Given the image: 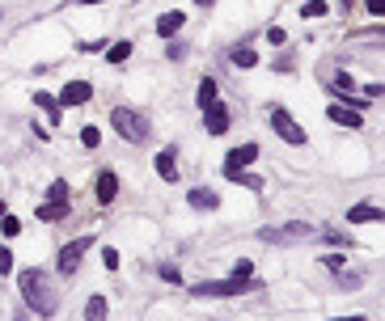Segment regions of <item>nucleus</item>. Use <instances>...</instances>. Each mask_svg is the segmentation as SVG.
Wrapping results in <instances>:
<instances>
[{
	"mask_svg": "<svg viewBox=\"0 0 385 321\" xmlns=\"http://www.w3.org/2000/svg\"><path fill=\"white\" fill-rule=\"evenodd\" d=\"M17 292H21V300H26L38 317H51L60 309V292H55L51 275L38 270V266H30V270H21V275H17Z\"/></svg>",
	"mask_w": 385,
	"mask_h": 321,
	"instance_id": "f257e3e1",
	"label": "nucleus"
},
{
	"mask_svg": "<svg viewBox=\"0 0 385 321\" xmlns=\"http://www.w3.org/2000/svg\"><path fill=\"white\" fill-rule=\"evenodd\" d=\"M262 283L254 275H233V279H203L190 287V296H199V300H225V296H242V292H258Z\"/></svg>",
	"mask_w": 385,
	"mask_h": 321,
	"instance_id": "f03ea898",
	"label": "nucleus"
},
{
	"mask_svg": "<svg viewBox=\"0 0 385 321\" xmlns=\"http://www.w3.org/2000/svg\"><path fill=\"white\" fill-rule=\"evenodd\" d=\"M110 127L123 136L127 144H144L153 136V127H149V118H144L140 110H132V106H114L110 110Z\"/></svg>",
	"mask_w": 385,
	"mask_h": 321,
	"instance_id": "7ed1b4c3",
	"label": "nucleus"
},
{
	"mask_svg": "<svg viewBox=\"0 0 385 321\" xmlns=\"http://www.w3.org/2000/svg\"><path fill=\"white\" fill-rule=\"evenodd\" d=\"M314 237H318V224H305V220L258 229V241H267V245H301V241H314Z\"/></svg>",
	"mask_w": 385,
	"mask_h": 321,
	"instance_id": "20e7f679",
	"label": "nucleus"
},
{
	"mask_svg": "<svg viewBox=\"0 0 385 321\" xmlns=\"http://www.w3.org/2000/svg\"><path fill=\"white\" fill-rule=\"evenodd\" d=\"M267 118H271V127H275V136H280L284 144H293V148H301V144H305V127H301V123H297L293 114H288L284 106H271V110H267Z\"/></svg>",
	"mask_w": 385,
	"mask_h": 321,
	"instance_id": "39448f33",
	"label": "nucleus"
},
{
	"mask_svg": "<svg viewBox=\"0 0 385 321\" xmlns=\"http://www.w3.org/2000/svg\"><path fill=\"white\" fill-rule=\"evenodd\" d=\"M93 250V237L85 233V237H77V241H68L64 250H60V258H55V270L60 275H77V266H81V258Z\"/></svg>",
	"mask_w": 385,
	"mask_h": 321,
	"instance_id": "423d86ee",
	"label": "nucleus"
},
{
	"mask_svg": "<svg viewBox=\"0 0 385 321\" xmlns=\"http://www.w3.org/2000/svg\"><path fill=\"white\" fill-rule=\"evenodd\" d=\"M254 161H258V144H242V148H233V153L225 157V178L233 182L237 169H250Z\"/></svg>",
	"mask_w": 385,
	"mask_h": 321,
	"instance_id": "0eeeda50",
	"label": "nucleus"
},
{
	"mask_svg": "<svg viewBox=\"0 0 385 321\" xmlns=\"http://www.w3.org/2000/svg\"><path fill=\"white\" fill-rule=\"evenodd\" d=\"M203 123H208V131H212V136H225V131H229L233 114H229V106L221 102V97H216L212 106H203Z\"/></svg>",
	"mask_w": 385,
	"mask_h": 321,
	"instance_id": "6e6552de",
	"label": "nucleus"
},
{
	"mask_svg": "<svg viewBox=\"0 0 385 321\" xmlns=\"http://www.w3.org/2000/svg\"><path fill=\"white\" fill-rule=\"evenodd\" d=\"M89 97H93V85H89V81H68V85L60 89L55 102H60V106H85Z\"/></svg>",
	"mask_w": 385,
	"mask_h": 321,
	"instance_id": "1a4fd4ad",
	"label": "nucleus"
},
{
	"mask_svg": "<svg viewBox=\"0 0 385 321\" xmlns=\"http://www.w3.org/2000/svg\"><path fill=\"white\" fill-rule=\"evenodd\" d=\"M93 199H98L102 207L119 199V174H114V169H102V174H98V182H93Z\"/></svg>",
	"mask_w": 385,
	"mask_h": 321,
	"instance_id": "9d476101",
	"label": "nucleus"
},
{
	"mask_svg": "<svg viewBox=\"0 0 385 321\" xmlns=\"http://www.w3.org/2000/svg\"><path fill=\"white\" fill-rule=\"evenodd\" d=\"M326 118H330V123H339V127H347V131L364 127V114H360V110H351V106H339V102H334V106L326 110Z\"/></svg>",
	"mask_w": 385,
	"mask_h": 321,
	"instance_id": "9b49d317",
	"label": "nucleus"
},
{
	"mask_svg": "<svg viewBox=\"0 0 385 321\" xmlns=\"http://www.w3.org/2000/svg\"><path fill=\"white\" fill-rule=\"evenodd\" d=\"M186 203L195 207V211H216V207H221V194L208 190V186H199V190H190V194H186Z\"/></svg>",
	"mask_w": 385,
	"mask_h": 321,
	"instance_id": "f8f14e48",
	"label": "nucleus"
},
{
	"mask_svg": "<svg viewBox=\"0 0 385 321\" xmlns=\"http://www.w3.org/2000/svg\"><path fill=\"white\" fill-rule=\"evenodd\" d=\"M157 174L165 182H178V153H174V148H161V153H157Z\"/></svg>",
	"mask_w": 385,
	"mask_h": 321,
	"instance_id": "ddd939ff",
	"label": "nucleus"
},
{
	"mask_svg": "<svg viewBox=\"0 0 385 321\" xmlns=\"http://www.w3.org/2000/svg\"><path fill=\"white\" fill-rule=\"evenodd\" d=\"M72 211V199H47L42 207H38V220H47V224H55V220H64Z\"/></svg>",
	"mask_w": 385,
	"mask_h": 321,
	"instance_id": "4468645a",
	"label": "nucleus"
},
{
	"mask_svg": "<svg viewBox=\"0 0 385 321\" xmlns=\"http://www.w3.org/2000/svg\"><path fill=\"white\" fill-rule=\"evenodd\" d=\"M381 216H385V211H381L377 203H360V207H351V211H347V224H369V220L377 224Z\"/></svg>",
	"mask_w": 385,
	"mask_h": 321,
	"instance_id": "2eb2a0df",
	"label": "nucleus"
},
{
	"mask_svg": "<svg viewBox=\"0 0 385 321\" xmlns=\"http://www.w3.org/2000/svg\"><path fill=\"white\" fill-rule=\"evenodd\" d=\"M182 21H186V17H182L178 9H174V13H161V17H157V34H161V38H174V34L182 30Z\"/></svg>",
	"mask_w": 385,
	"mask_h": 321,
	"instance_id": "dca6fc26",
	"label": "nucleus"
},
{
	"mask_svg": "<svg viewBox=\"0 0 385 321\" xmlns=\"http://www.w3.org/2000/svg\"><path fill=\"white\" fill-rule=\"evenodd\" d=\"M34 106H42V110H47V118H51V123H60V118H64V106L55 102L51 93H42V89H34Z\"/></svg>",
	"mask_w": 385,
	"mask_h": 321,
	"instance_id": "f3484780",
	"label": "nucleus"
},
{
	"mask_svg": "<svg viewBox=\"0 0 385 321\" xmlns=\"http://www.w3.org/2000/svg\"><path fill=\"white\" fill-rule=\"evenodd\" d=\"M216 97H221V85H216L212 77H203V81H199V89H195V102H199V110H203V106H212Z\"/></svg>",
	"mask_w": 385,
	"mask_h": 321,
	"instance_id": "a211bd4d",
	"label": "nucleus"
},
{
	"mask_svg": "<svg viewBox=\"0 0 385 321\" xmlns=\"http://www.w3.org/2000/svg\"><path fill=\"white\" fill-rule=\"evenodd\" d=\"M229 60H233L237 68H254V64H258V55H254V47H237V51H233Z\"/></svg>",
	"mask_w": 385,
	"mask_h": 321,
	"instance_id": "6ab92c4d",
	"label": "nucleus"
},
{
	"mask_svg": "<svg viewBox=\"0 0 385 321\" xmlns=\"http://www.w3.org/2000/svg\"><path fill=\"white\" fill-rule=\"evenodd\" d=\"M127 55H132V42H127V38H123V42H114L110 51H106V60H110V64H127Z\"/></svg>",
	"mask_w": 385,
	"mask_h": 321,
	"instance_id": "aec40b11",
	"label": "nucleus"
},
{
	"mask_svg": "<svg viewBox=\"0 0 385 321\" xmlns=\"http://www.w3.org/2000/svg\"><path fill=\"white\" fill-rule=\"evenodd\" d=\"M106 309H110V305H106V296H93V300L85 305V317H89V321H98V317H106Z\"/></svg>",
	"mask_w": 385,
	"mask_h": 321,
	"instance_id": "412c9836",
	"label": "nucleus"
},
{
	"mask_svg": "<svg viewBox=\"0 0 385 321\" xmlns=\"http://www.w3.org/2000/svg\"><path fill=\"white\" fill-rule=\"evenodd\" d=\"M47 199H72V186H68L64 178H55L51 186H47Z\"/></svg>",
	"mask_w": 385,
	"mask_h": 321,
	"instance_id": "4be33fe9",
	"label": "nucleus"
},
{
	"mask_svg": "<svg viewBox=\"0 0 385 321\" xmlns=\"http://www.w3.org/2000/svg\"><path fill=\"white\" fill-rule=\"evenodd\" d=\"M233 182H242V186H250V190H262V186H267L258 174H246V169H237V174H233Z\"/></svg>",
	"mask_w": 385,
	"mask_h": 321,
	"instance_id": "5701e85b",
	"label": "nucleus"
},
{
	"mask_svg": "<svg viewBox=\"0 0 385 321\" xmlns=\"http://www.w3.org/2000/svg\"><path fill=\"white\" fill-rule=\"evenodd\" d=\"M351 89H356V85H351V77H347V72H339V77L330 81V93H334V97H339V93H351Z\"/></svg>",
	"mask_w": 385,
	"mask_h": 321,
	"instance_id": "b1692460",
	"label": "nucleus"
},
{
	"mask_svg": "<svg viewBox=\"0 0 385 321\" xmlns=\"http://www.w3.org/2000/svg\"><path fill=\"white\" fill-rule=\"evenodd\" d=\"M0 229H5V237H17V233H21V220L5 211V216H0Z\"/></svg>",
	"mask_w": 385,
	"mask_h": 321,
	"instance_id": "393cba45",
	"label": "nucleus"
},
{
	"mask_svg": "<svg viewBox=\"0 0 385 321\" xmlns=\"http://www.w3.org/2000/svg\"><path fill=\"white\" fill-rule=\"evenodd\" d=\"M326 13H330L326 0H309V5H305V17H326Z\"/></svg>",
	"mask_w": 385,
	"mask_h": 321,
	"instance_id": "a878e982",
	"label": "nucleus"
},
{
	"mask_svg": "<svg viewBox=\"0 0 385 321\" xmlns=\"http://www.w3.org/2000/svg\"><path fill=\"white\" fill-rule=\"evenodd\" d=\"M0 275H13V250L0 245Z\"/></svg>",
	"mask_w": 385,
	"mask_h": 321,
	"instance_id": "bb28decb",
	"label": "nucleus"
},
{
	"mask_svg": "<svg viewBox=\"0 0 385 321\" xmlns=\"http://www.w3.org/2000/svg\"><path fill=\"white\" fill-rule=\"evenodd\" d=\"M81 144H85V148H98V144H102V131H98V127H85V131H81Z\"/></svg>",
	"mask_w": 385,
	"mask_h": 321,
	"instance_id": "cd10ccee",
	"label": "nucleus"
},
{
	"mask_svg": "<svg viewBox=\"0 0 385 321\" xmlns=\"http://www.w3.org/2000/svg\"><path fill=\"white\" fill-rule=\"evenodd\" d=\"M102 262H106V270H119V250H110V245H106V250H102Z\"/></svg>",
	"mask_w": 385,
	"mask_h": 321,
	"instance_id": "c85d7f7f",
	"label": "nucleus"
},
{
	"mask_svg": "<svg viewBox=\"0 0 385 321\" xmlns=\"http://www.w3.org/2000/svg\"><path fill=\"white\" fill-rule=\"evenodd\" d=\"M161 279H170V283H182V275H178V266H170V262L161 266Z\"/></svg>",
	"mask_w": 385,
	"mask_h": 321,
	"instance_id": "c756f323",
	"label": "nucleus"
},
{
	"mask_svg": "<svg viewBox=\"0 0 385 321\" xmlns=\"http://www.w3.org/2000/svg\"><path fill=\"white\" fill-rule=\"evenodd\" d=\"M385 93V85L381 81H373V85H364V97H369V102H377V97Z\"/></svg>",
	"mask_w": 385,
	"mask_h": 321,
	"instance_id": "7c9ffc66",
	"label": "nucleus"
},
{
	"mask_svg": "<svg viewBox=\"0 0 385 321\" xmlns=\"http://www.w3.org/2000/svg\"><path fill=\"white\" fill-rule=\"evenodd\" d=\"M343 262H347V258H339V254H326V258H322V266H330V270H343Z\"/></svg>",
	"mask_w": 385,
	"mask_h": 321,
	"instance_id": "2f4dec72",
	"label": "nucleus"
},
{
	"mask_svg": "<svg viewBox=\"0 0 385 321\" xmlns=\"http://www.w3.org/2000/svg\"><path fill=\"white\" fill-rule=\"evenodd\" d=\"M233 275H254V262H250V258H242V262L233 266Z\"/></svg>",
	"mask_w": 385,
	"mask_h": 321,
	"instance_id": "473e14b6",
	"label": "nucleus"
},
{
	"mask_svg": "<svg viewBox=\"0 0 385 321\" xmlns=\"http://www.w3.org/2000/svg\"><path fill=\"white\" fill-rule=\"evenodd\" d=\"M284 38H288V34H284L280 26H271V30H267V42H275V47H284Z\"/></svg>",
	"mask_w": 385,
	"mask_h": 321,
	"instance_id": "72a5a7b5",
	"label": "nucleus"
},
{
	"mask_svg": "<svg viewBox=\"0 0 385 321\" xmlns=\"http://www.w3.org/2000/svg\"><path fill=\"white\" fill-rule=\"evenodd\" d=\"M369 13H373V17H381V13H385V0H369Z\"/></svg>",
	"mask_w": 385,
	"mask_h": 321,
	"instance_id": "f704fd0d",
	"label": "nucleus"
},
{
	"mask_svg": "<svg viewBox=\"0 0 385 321\" xmlns=\"http://www.w3.org/2000/svg\"><path fill=\"white\" fill-rule=\"evenodd\" d=\"M195 5H199V9H212V5H216V0H195Z\"/></svg>",
	"mask_w": 385,
	"mask_h": 321,
	"instance_id": "c9c22d12",
	"label": "nucleus"
},
{
	"mask_svg": "<svg viewBox=\"0 0 385 321\" xmlns=\"http://www.w3.org/2000/svg\"><path fill=\"white\" fill-rule=\"evenodd\" d=\"M81 5H106V0H81Z\"/></svg>",
	"mask_w": 385,
	"mask_h": 321,
	"instance_id": "e433bc0d",
	"label": "nucleus"
},
{
	"mask_svg": "<svg viewBox=\"0 0 385 321\" xmlns=\"http://www.w3.org/2000/svg\"><path fill=\"white\" fill-rule=\"evenodd\" d=\"M5 211H9V207H5V199H0V216H5Z\"/></svg>",
	"mask_w": 385,
	"mask_h": 321,
	"instance_id": "4c0bfd02",
	"label": "nucleus"
}]
</instances>
